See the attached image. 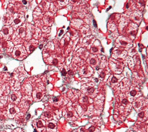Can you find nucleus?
<instances>
[{
	"mask_svg": "<svg viewBox=\"0 0 148 132\" xmlns=\"http://www.w3.org/2000/svg\"><path fill=\"white\" fill-rule=\"evenodd\" d=\"M26 55V52L24 48L21 45L16 46L13 52V56L14 58L17 60H22L25 57Z\"/></svg>",
	"mask_w": 148,
	"mask_h": 132,
	"instance_id": "nucleus-1",
	"label": "nucleus"
},
{
	"mask_svg": "<svg viewBox=\"0 0 148 132\" xmlns=\"http://www.w3.org/2000/svg\"><path fill=\"white\" fill-rule=\"evenodd\" d=\"M12 34V28L9 26L3 27L1 31L0 35L3 39H8Z\"/></svg>",
	"mask_w": 148,
	"mask_h": 132,
	"instance_id": "nucleus-2",
	"label": "nucleus"
},
{
	"mask_svg": "<svg viewBox=\"0 0 148 132\" xmlns=\"http://www.w3.org/2000/svg\"><path fill=\"white\" fill-rule=\"evenodd\" d=\"M11 47H12V45H11L10 42L5 41H0V53L10 51Z\"/></svg>",
	"mask_w": 148,
	"mask_h": 132,
	"instance_id": "nucleus-3",
	"label": "nucleus"
},
{
	"mask_svg": "<svg viewBox=\"0 0 148 132\" xmlns=\"http://www.w3.org/2000/svg\"><path fill=\"white\" fill-rule=\"evenodd\" d=\"M21 22V20L18 18H16L14 20V21H13V25H17L18 24L20 23Z\"/></svg>",
	"mask_w": 148,
	"mask_h": 132,
	"instance_id": "nucleus-4",
	"label": "nucleus"
},
{
	"mask_svg": "<svg viewBox=\"0 0 148 132\" xmlns=\"http://www.w3.org/2000/svg\"><path fill=\"white\" fill-rule=\"evenodd\" d=\"M42 126H43V124H42V122L40 121V120L38 121V123H37V127H39V128H40V127H42Z\"/></svg>",
	"mask_w": 148,
	"mask_h": 132,
	"instance_id": "nucleus-5",
	"label": "nucleus"
},
{
	"mask_svg": "<svg viewBox=\"0 0 148 132\" xmlns=\"http://www.w3.org/2000/svg\"><path fill=\"white\" fill-rule=\"evenodd\" d=\"M87 91H88V92L89 93H92L94 91V88H93V87H89V88L88 89Z\"/></svg>",
	"mask_w": 148,
	"mask_h": 132,
	"instance_id": "nucleus-6",
	"label": "nucleus"
},
{
	"mask_svg": "<svg viewBox=\"0 0 148 132\" xmlns=\"http://www.w3.org/2000/svg\"><path fill=\"white\" fill-rule=\"evenodd\" d=\"M138 116H139V117H140V118H143L144 116H145V112H141L139 113Z\"/></svg>",
	"mask_w": 148,
	"mask_h": 132,
	"instance_id": "nucleus-7",
	"label": "nucleus"
},
{
	"mask_svg": "<svg viewBox=\"0 0 148 132\" xmlns=\"http://www.w3.org/2000/svg\"><path fill=\"white\" fill-rule=\"evenodd\" d=\"M48 127H49V128H50V129H54V127H55V125H54L53 123H50L48 124Z\"/></svg>",
	"mask_w": 148,
	"mask_h": 132,
	"instance_id": "nucleus-8",
	"label": "nucleus"
},
{
	"mask_svg": "<svg viewBox=\"0 0 148 132\" xmlns=\"http://www.w3.org/2000/svg\"><path fill=\"white\" fill-rule=\"evenodd\" d=\"M11 98H12V100L13 101H15L17 99V97H16V96L15 94H13L11 95Z\"/></svg>",
	"mask_w": 148,
	"mask_h": 132,
	"instance_id": "nucleus-9",
	"label": "nucleus"
},
{
	"mask_svg": "<svg viewBox=\"0 0 148 132\" xmlns=\"http://www.w3.org/2000/svg\"><path fill=\"white\" fill-rule=\"evenodd\" d=\"M95 127L91 126V127H90L88 129V131H89L90 132H92V131H94L95 130Z\"/></svg>",
	"mask_w": 148,
	"mask_h": 132,
	"instance_id": "nucleus-10",
	"label": "nucleus"
},
{
	"mask_svg": "<svg viewBox=\"0 0 148 132\" xmlns=\"http://www.w3.org/2000/svg\"><path fill=\"white\" fill-rule=\"evenodd\" d=\"M9 111H10V113H12V114H13V113H14L16 112V111H15V109H14V108H10V110H9Z\"/></svg>",
	"mask_w": 148,
	"mask_h": 132,
	"instance_id": "nucleus-11",
	"label": "nucleus"
},
{
	"mask_svg": "<svg viewBox=\"0 0 148 132\" xmlns=\"http://www.w3.org/2000/svg\"><path fill=\"white\" fill-rule=\"evenodd\" d=\"M136 94V91L135 90H132L130 92V94L132 96H135Z\"/></svg>",
	"mask_w": 148,
	"mask_h": 132,
	"instance_id": "nucleus-12",
	"label": "nucleus"
},
{
	"mask_svg": "<svg viewBox=\"0 0 148 132\" xmlns=\"http://www.w3.org/2000/svg\"><path fill=\"white\" fill-rule=\"evenodd\" d=\"M41 97H42V93H40V92L37 93V94H36V97H37V98L39 99V98H41Z\"/></svg>",
	"mask_w": 148,
	"mask_h": 132,
	"instance_id": "nucleus-13",
	"label": "nucleus"
},
{
	"mask_svg": "<svg viewBox=\"0 0 148 132\" xmlns=\"http://www.w3.org/2000/svg\"><path fill=\"white\" fill-rule=\"evenodd\" d=\"M58 63V60L57 59H54L53 60V64H54V65H57V64Z\"/></svg>",
	"mask_w": 148,
	"mask_h": 132,
	"instance_id": "nucleus-14",
	"label": "nucleus"
},
{
	"mask_svg": "<svg viewBox=\"0 0 148 132\" xmlns=\"http://www.w3.org/2000/svg\"><path fill=\"white\" fill-rule=\"evenodd\" d=\"M90 63L91 64H96V60L94 59V58H92L91 60H90Z\"/></svg>",
	"mask_w": 148,
	"mask_h": 132,
	"instance_id": "nucleus-15",
	"label": "nucleus"
},
{
	"mask_svg": "<svg viewBox=\"0 0 148 132\" xmlns=\"http://www.w3.org/2000/svg\"><path fill=\"white\" fill-rule=\"evenodd\" d=\"M122 102H123V104H127L128 103V101L127 100V99H123V101H122Z\"/></svg>",
	"mask_w": 148,
	"mask_h": 132,
	"instance_id": "nucleus-16",
	"label": "nucleus"
},
{
	"mask_svg": "<svg viewBox=\"0 0 148 132\" xmlns=\"http://www.w3.org/2000/svg\"><path fill=\"white\" fill-rule=\"evenodd\" d=\"M61 74H62V76H65V75H66V71H65V69H62V72H61Z\"/></svg>",
	"mask_w": 148,
	"mask_h": 132,
	"instance_id": "nucleus-17",
	"label": "nucleus"
},
{
	"mask_svg": "<svg viewBox=\"0 0 148 132\" xmlns=\"http://www.w3.org/2000/svg\"><path fill=\"white\" fill-rule=\"evenodd\" d=\"M117 81V78H116V77L113 76V77L112 78V82H113V83H115V82H116Z\"/></svg>",
	"mask_w": 148,
	"mask_h": 132,
	"instance_id": "nucleus-18",
	"label": "nucleus"
},
{
	"mask_svg": "<svg viewBox=\"0 0 148 132\" xmlns=\"http://www.w3.org/2000/svg\"><path fill=\"white\" fill-rule=\"evenodd\" d=\"M44 115H45V116H46V117H47V118H50V116H51V115H50V113H49V112H45L44 113Z\"/></svg>",
	"mask_w": 148,
	"mask_h": 132,
	"instance_id": "nucleus-19",
	"label": "nucleus"
},
{
	"mask_svg": "<svg viewBox=\"0 0 148 132\" xmlns=\"http://www.w3.org/2000/svg\"><path fill=\"white\" fill-rule=\"evenodd\" d=\"M105 76V74L104 72H101V74L99 75L100 78H104Z\"/></svg>",
	"mask_w": 148,
	"mask_h": 132,
	"instance_id": "nucleus-20",
	"label": "nucleus"
},
{
	"mask_svg": "<svg viewBox=\"0 0 148 132\" xmlns=\"http://www.w3.org/2000/svg\"><path fill=\"white\" fill-rule=\"evenodd\" d=\"M68 117H69V118H71V117L73 116V113H72V112H68Z\"/></svg>",
	"mask_w": 148,
	"mask_h": 132,
	"instance_id": "nucleus-21",
	"label": "nucleus"
},
{
	"mask_svg": "<svg viewBox=\"0 0 148 132\" xmlns=\"http://www.w3.org/2000/svg\"><path fill=\"white\" fill-rule=\"evenodd\" d=\"M92 50L93 52H97V51L98 50V49H97V47H92Z\"/></svg>",
	"mask_w": 148,
	"mask_h": 132,
	"instance_id": "nucleus-22",
	"label": "nucleus"
},
{
	"mask_svg": "<svg viewBox=\"0 0 148 132\" xmlns=\"http://www.w3.org/2000/svg\"><path fill=\"white\" fill-rule=\"evenodd\" d=\"M88 101V97H83V101L84 102H87Z\"/></svg>",
	"mask_w": 148,
	"mask_h": 132,
	"instance_id": "nucleus-23",
	"label": "nucleus"
},
{
	"mask_svg": "<svg viewBox=\"0 0 148 132\" xmlns=\"http://www.w3.org/2000/svg\"><path fill=\"white\" fill-rule=\"evenodd\" d=\"M53 101H54V102H57V101H58V98L57 97H54Z\"/></svg>",
	"mask_w": 148,
	"mask_h": 132,
	"instance_id": "nucleus-24",
	"label": "nucleus"
},
{
	"mask_svg": "<svg viewBox=\"0 0 148 132\" xmlns=\"http://www.w3.org/2000/svg\"><path fill=\"white\" fill-rule=\"evenodd\" d=\"M93 24L94 25L95 27H97V23H96V21L95 20H93Z\"/></svg>",
	"mask_w": 148,
	"mask_h": 132,
	"instance_id": "nucleus-25",
	"label": "nucleus"
},
{
	"mask_svg": "<svg viewBox=\"0 0 148 132\" xmlns=\"http://www.w3.org/2000/svg\"><path fill=\"white\" fill-rule=\"evenodd\" d=\"M68 73L69 74H70V75H73V72L72 71H71V70H69V71L68 72Z\"/></svg>",
	"mask_w": 148,
	"mask_h": 132,
	"instance_id": "nucleus-26",
	"label": "nucleus"
},
{
	"mask_svg": "<svg viewBox=\"0 0 148 132\" xmlns=\"http://www.w3.org/2000/svg\"><path fill=\"white\" fill-rule=\"evenodd\" d=\"M63 32H64V31H63V30H61V32H60V34H59V36H60V35H61L62 34H63Z\"/></svg>",
	"mask_w": 148,
	"mask_h": 132,
	"instance_id": "nucleus-27",
	"label": "nucleus"
},
{
	"mask_svg": "<svg viewBox=\"0 0 148 132\" xmlns=\"http://www.w3.org/2000/svg\"><path fill=\"white\" fill-rule=\"evenodd\" d=\"M30 117H31V115H30V114H28V116H27V119H29Z\"/></svg>",
	"mask_w": 148,
	"mask_h": 132,
	"instance_id": "nucleus-28",
	"label": "nucleus"
},
{
	"mask_svg": "<svg viewBox=\"0 0 148 132\" xmlns=\"http://www.w3.org/2000/svg\"><path fill=\"white\" fill-rule=\"evenodd\" d=\"M42 47H43V45H39V49H41L42 48Z\"/></svg>",
	"mask_w": 148,
	"mask_h": 132,
	"instance_id": "nucleus-29",
	"label": "nucleus"
},
{
	"mask_svg": "<svg viewBox=\"0 0 148 132\" xmlns=\"http://www.w3.org/2000/svg\"><path fill=\"white\" fill-rule=\"evenodd\" d=\"M23 2L24 3V4H26L27 3V1H23Z\"/></svg>",
	"mask_w": 148,
	"mask_h": 132,
	"instance_id": "nucleus-30",
	"label": "nucleus"
},
{
	"mask_svg": "<svg viewBox=\"0 0 148 132\" xmlns=\"http://www.w3.org/2000/svg\"><path fill=\"white\" fill-rule=\"evenodd\" d=\"M126 8H128V3H127V5H126Z\"/></svg>",
	"mask_w": 148,
	"mask_h": 132,
	"instance_id": "nucleus-31",
	"label": "nucleus"
},
{
	"mask_svg": "<svg viewBox=\"0 0 148 132\" xmlns=\"http://www.w3.org/2000/svg\"><path fill=\"white\" fill-rule=\"evenodd\" d=\"M110 8H111V6H110V7H109V8H108L107 10H106V11H108V10H109Z\"/></svg>",
	"mask_w": 148,
	"mask_h": 132,
	"instance_id": "nucleus-32",
	"label": "nucleus"
},
{
	"mask_svg": "<svg viewBox=\"0 0 148 132\" xmlns=\"http://www.w3.org/2000/svg\"><path fill=\"white\" fill-rule=\"evenodd\" d=\"M98 69H99V67H96V69L98 70Z\"/></svg>",
	"mask_w": 148,
	"mask_h": 132,
	"instance_id": "nucleus-33",
	"label": "nucleus"
},
{
	"mask_svg": "<svg viewBox=\"0 0 148 132\" xmlns=\"http://www.w3.org/2000/svg\"><path fill=\"white\" fill-rule=\"evenodd\" d=\"M95 80H96V81H97V82H98V79H95Z\"/></svg>",
	"mask_w": 148,
	"mask_h": 132,
	"instance_id": "nucleus-34",
	"label": "nucleus"
}]
</instances>
